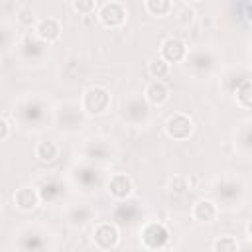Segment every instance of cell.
<instances>
[{
    "mask_svg": "<svg viewBox=\"0 0 252 252\" xmlns=\"http://www.w3.org/2000/svg\"><path fill=\"white\" fill-rule=\"evenodd\" d=\"M144 8H146V12L150 16L163 18V16H167L173 10V4L169 0H146L144 2Z\"/></svg>",
    "mask_w": 252,
    "mask_h": 252,
    "instance_id": "4fadbf2b",
    "label": "cell"
},
{
    "mask_svg": "<svg viewBox=\"0 0 252 252\" xmlns=\"http://www.w3.org/2000/svg\"><path fill=\"white\" fill-rule=\"evenodd\" d=\"M112 96L110 91L104 87H89L81 96V110L87 116H102L110 108Z\"/></svg>",
    "mask_w": 252,
    "mask_h": 252,
    "instance_id": "6da1fadb",
    "label": "cell"
},
{
    "mask_svg": "<svg viewBox=\"0 0 252 252\" xmlns=\"http://www.w3.org/2000/svg\"><path fill=\"white\" fill-rule=\"evenodd\" d=\"M57 154H59V148H57V144L51 142V140H41V142H37V146H35V150H33V156H35L39 161H43V163L53 161V159L57 158Z\"/></svg>",
    "mask_w": 252,
    "mask_h": 252,
    "instance_id": "7c38bea8",
    "label": "cell"
},
{
    "mask_svg": "<svg viewBox=\"0 0 252 252\" xmlns=\"http://www.w3.org/2000/svg\"><path fill=\"white\" fill-rule=\"evenodd\" d=\"M35 35H37V39H41L45 43L55 41L61 35V24H59V20L57 18H51V16L39 18L35 22Z\"/></svg>",
    "mask_w": 252,
    "mask_h": 252,
    "instance_id": "9c48e42d",
    "label": "cell"
},
{
    "mask_svg": "<svg viewBox=\"0 0 252 252\" xmlns=\"http://www.w3.org/2000/svg\"><path fill=\"white\" fill-rule=\"evenodd\" d=\"M106 187H108V193H110L116 201H124V199H128V197L132 195V191H134L132 177L126 175V173H122V171L112 173V175L108 177Z\"/></svg>",
    "mask_w": 252,
    "mask_h": 252,
    "instance_id": "52a82bcc",
    "label": "cell"
},
{
    "mask_svg": "<svg viewBox=\"0 0 252 252\" xmlns=\"http://www.w3.org/2000/svg\"><path fill=\"white\" fill-rule=\"evenodd\" d=\"M191 215H193V219L199 220V222H213V220L217 219V215H219V207H217V203L211 201V199H199V201L193 205Z\"/></svg>",
    "mask_w": 252,
    "mask_h": 252,
    "instance_id": "8fae6325",
    "label": "cell"
},
{
    "mask_svg": "<svg viewBox=\"0 0 252 252\" xmlns=\"http://www.w3.org/2000/svg\"><path fill=\"white\" fill-rule=\"evenodd\" d=\"M94 8H96V2H93V0H77V2H73V10H77L79 14H89Z\"/></svg>",
    "mask_w": 252,
    "mask_h": 252,
    "instance_id": "ac0fdd59",
    "label": "cell"
},
{
    "mask_svg": "<svg viewBox=\"0 0 252 252\" xmlns=\"http://www.w3.org/2000/svg\"><path fill=\"white\" fill-rule=\"evenodd\" d=\"M159 57H163L169 65L171 63H179V61H185L187 55H189V49H187V43L179 37H167L161 41V47H159Z\"/></svg>",
    "mask_w": 252,
    "mask_h": 252,
    "instance_id": "8992f818",
    "label": "cell"
},
{
    "mask_svg": "<svg viewBox=\"0 0 252 252\" xmlns=\"http://www.w3.org/2000/svg\"><path fill=\"white\" fill-rule=\"evenodd\" d=\"M234 94H236V102L242 108H252V79L240 81V85L236 87Z\"/></svg>",
    "mask_w": 252,
    "mask_h": 252,
    "instance_id": "5bb4252c",
    "label": "cell"
},
{
    "mask_svg": "<svg viewBox=\"0 0 252 252\" xmlns=\"http://www.w3.org/2000/svg\"><path fill=\"white\" fill-rule=\"evenodd\" d=\"M144 98L152 106H163L169 100V89L163 81H150L144 89Z\"/></svg>",
    "mask_w": 252,
    "mask_h": 252,
    "instance_id": "30bf717a",
    "label": "cell"
},
{
    "mask_svg": "<svg viewBox=\"0 0 252 252\" xmlns=\"http://www.w3.org/2000/svg\"><path fill=\"white\" fill-rule=\"evenodd\" d=\"M246 230H248V236H250V238H252V220H250V222H248V226H246Z\"/></svg>",
    "mask_w": 252,
    "mask_h": 252,
    "instance_id": "7402d4cb",
    "label": "cell"
},
{
    "mask_svg": "<svg viewBox=\"0 0 252 252\" xmlns=\"http://www.w3.org/2000/svg\"><path fill=\"white\" fill-rule=\"evenodd\" d=\"M128 18V10L122 2H104L98 8V20L104 28H120Z\"/></svg>",
    "mask_w": 252,
    "mask_h": 252,
    "instance_id": "277c9868",
    "label": "cell"
},
{
    "mask_svg": "<svg viewBox=\"0 0 252 252\" xmlns=\"http://www.w3.org/2000/svg\"><path fill=\"white\" fill-rule=\"evenodd\" d=\"M193 128H195V124H193L191 116H187L183 112H173L165 120V134L173 140H187L193 134Z\"/></svg>",
    "mask_w": 252,
    "mask_h": 252,
    "instance_id": "3957f363",
    "label": "cell"
},
{
    "mask_svg": "<svg viewBox=\"0 0 252 252\" xmlns=\"http://www.w3.org/2000/svg\"><path fill=\"white\" fill-rule=\"evenodd\" d=\"M213 252H238V242H236V238L230 236V234L219 236V238H215V242H213Z\"/></svg>",
    "mask_w": 252,
    "mask_h": 252,
    "instance_id": "2e32d148",
    "label": "cell"
},
{
    "mask_svg": "<svg viewBox=\"0 0 252 252\" xmlns=\"http://www.w3.org/2000/svg\"><path fill=\"white\" fill-rule=\"evenodd\" d=\"M169 189H171L173 193H185V191L189 189V185H187V179H185L183 175H177V177H173V179L169 181Z\"/></svg>",
    "mask_w": 252,
    "mask_h": 252,
    "instance_id": "e0dca14e",
    "label": "cell"
},
{
    "mask_svg": "<svg viewBox=\"0 0 252 252\" xmlns=\"http://www.w3.org/2000/svg\"><path fill=\"white\" fill-rule=\"evenodd\" d=\"M8 136H10V122H8V116L4 114V116H2V134H0V140L6 142Z\"/></svg>",
    "mask_w": 252,
    "mask_h": 252,
    "instance_id": "d6986e66",
    "label": "cell"
},
{
    "mask_svg": "<svg viewBox=\"0 0 252 252\" xmlns=\"http://www.w3.org/2000/svg\"><path fill=\"white\" fill-rule=\"evenodd\" d=\"M120 240V232L116 228V224L112 222H98L93 228V242L100 248V250H110L118 244Z\"/></svg>",
    "mask_w": 252,
    "mask_h": 252,
    "instance_id": "5b68a950",
    "label": "cell"
},
{
    "mask_svg": "<svg viewBox=\"0 0 252 252\" xmlns=\"http://www.w3.org/2000/svg\"><path fill=\"white\" fill-rule=\"evenodd\" d=\"M244 16H246V20H248V22H252V2L244 4Z\"/></svg>",
    "mask_w": 252,
    "mask_h": 252,
    "instance_id": "44dd1931",
    "label": "cell"
},
{
    "mask_svg": "<svg viewBox=\"0 0 252 252\" xmlns=\"http://www.w3.org/2000/svg\"><path fill=\"white\" fill-rule=\"evenodd\" d=\"M140 236H142V244L148 250H161L169 242V230H167V226L163 222H156V220L144 224Z\"/></svg>",
    "mask_w": 252,
    "mask_h": 252,
    "instance_id": "7a4b0ae2",
    "label": "cell"
},
{
    "mask_svg": "<svg viewBox=\"0 0 252 252\" xmlns=\"http://www.w3.org/2000/svg\"><path fill=\"white\" fill-rule=\"evenodd\" d=\"M12 201H14V207L20 209V211H33L39 205L41 195H39V191L35 187L24 185V187H20V189L14 191Z\"/></svg>",
    "mask_w": 252,
    "mask_h": 252,
    "instance_id": "ba28073f",
    "label": "cell"
},
{
    "mask_svg": "<svg viewBox=\"0 0 252 252\" xmlns=\"http://www.w3.org/2000/svg\"><path fill=\"white\" fill-rule=\"evenodd\" d=\"M148 71H150V75L154 77V81H161L163 77L169 75L171 65H169L163 57H154V59L150 61V65H148Z\"/></svg>",
    "mask_w": 252,
    "mask_h": 252,
    "instance_id": "9a60e30c",
    "label": "cell"
},
{
    "mask_svg": "<svg viewBox=\"0 0 252 252\" xmlns=\"http://www.w3.org/2000/svg\"><path fill=\"white\" fill-rule=\"evenodd\" d=\"M96 146L104 148V146H106V142H104V140H96ZM93 156H96V159H108L104 154H100V150H96V152H89V158H93Z\"/></svg>",
    "mask_w": 252,
    "mask_h": 252,
    "instance_id": "ffe728a7",
    "label": "cell"
}]
</instances>
